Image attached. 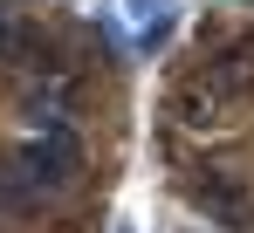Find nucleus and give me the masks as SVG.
Here are the masks:
<instances>
[{"instance_id": "1", "label": "nucleus", "mask_w": 254, "mask_h": 233, "mask_svg": "<svg viewBox=\"0 0 254 233\" xmlns=\"http://www.w3.org/2000/svg\"><path fill=\"white\" fill-rule=\"evenodd\" d=\"M7 165H14L42 199H55V192H69V185L83 178L89 151H83V137H76L69 123H42V130H28V137L7 151Z\"/></svg>"}, {"instance_id": "3", "label": "nucleus", "mask_w": 254, "mask_h": 233, "mask_svg": "<svg viewBox=\"0 0 254 233\" xmlns=\"http://www.w3.org/2000/svg\"><path fill=\"white\" fill-rule=\"evenodd\" d=\"M35 41H42V28H35V14H28L21 0H0V62L14 69V62H21V55H28Z\"/></svg>"}, {"instance_id": "4", "label": "nucleus", "mask_w": 254, "mask_h": 233, "mask_svg": "<svg viewBox=\"0 0 254 233\" xmlns=\"http://www.w3.org/2000/svg\"><path fill=\"white\" fill-rule=\"evenodd\" d=\"M151 7H165V0H137V14H151Z\"/></svg>"}, {"instance_id": "5", "label": "nucleus", "mask_w": 254, "mask_h": 233, "mask_svg": "<svg viewBox=\"0 0 254 233\" xmlns=\"http://www.w3.org/2000/svg\"><path fill=\"white\" fill-rule=\"evenodd\" d=\"M241 48H248V55H254V35H248V41H241Z\"/></svg>"}, {"instance_id": "2", "label": "nucleus", "mask_w": 254, "mask_h": 233, "mask_svg": "<svg viewBox=\"0 0 254 233\" xmlns=\"http://www.w3.org/2000/svg\"><path fill=\"white\" fill-rule=\"evenodd\" d=\"M192 206L206 213V220H220V227H248V185L234 178V172H199L192 178Z\"/></svg>"}]
</instances>
